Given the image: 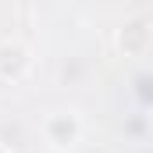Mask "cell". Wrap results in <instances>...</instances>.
Returning a JSON list of instances; mask_svg holds the SVG:
<instances>
[{"label":"cell","instance_id":"1","mask_svg":"<svg viewBox=\"0 0 153 153\" xmlns=\"http://www.w3.org/2000/svg\"><path fill=\"white\" fill-rule=\"evenodd\" d=\"M43 132L53 146H71L82 132V121H78V114H50L43 121Z\"/></svg>","mask_w":153,"mask_h":153}]
</instances>
